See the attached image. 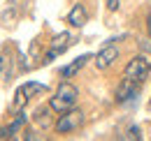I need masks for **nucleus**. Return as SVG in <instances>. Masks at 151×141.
I'll list each match as a JSON object with an SVG mask.
<instances>
[{
	"label": "nucleus",
	"instance_id": "2",
	"mask_svg": "<svg viewBox=\"0 0 151 141\" xmlns=\"http://www.w3.org/2000/svg\"><path fill=\"white\" fill-rule=\"evenodd\" d=\"M149 74H151V63L144 58V56L132 58L130 63H128V67H126V79H130V81L139 83V86L149 79Z\"/></svg>",
	"mask_w": 151,
	"mask_h": 141
},
{
	"label": "nucleus",
	"instance_id": "6",
	"mask_svg": "<svg viewBox=\"0 0 151 141\" xmlns=\"http://www.w3.org/2000/svg\"><path fill=\"white\" fill-rule=\"evenodd\" d=\"M137 88H139V83H135L130 79H123V83H121L119 90H116V102H119V104L132 102V100L137 97Z\"/></svg>",
	"mask_w": 151,
	"mask_h": 141
},
{
	"label": "nucleus",
	"instance_id": "10",
	"mask_svg": "<svg viewBox=\"0 0 151 141\" xmlns=\"http://www.w3.org/2000/svg\"><path fill=\"white\" fill-rule=\"evenodd\" d=\"M26 102H28V97H26V93L19 88V90H17V95H14V102H12V106H9V111H12V113H19V111H23Z\"/></svg>",
	"mask_w": 151,
	"mask_h": 141
},
{
	"label": "nucleus",
	"instance_id": "7",
	"mask_svg": "<svg viewBox=\"0 0 151 141\" xmlns=\"http://www.w3.org/2000/svg\"><path fill=\"white\" fill-rule=\"evenodd\" d=\"M86 19H88V14H86L84 5H79V2H77L75 7L70 9V14H68V23H72L75 28H81V26L86 23Z\"/></svg>",
	"mask_w": 151,
	"mask_h": 141
},
{
	"label": "nucleus",
	"instance_id": "11",
	"mask_svg": "<svg viewBox=\"0 0 151 141\" xmlns=\"http://www.w3.org/2000/svg\"><path fill=\"white\" fill-rule=\"evenodd\" d=\"M123 139H128V141H135V139H142V132H139V127L137 125H132L130 130H128V134L123 137Z\"/></svg>",
	"mask_w": 151,
	"mask_h": 141
},
{
	"label": "nucleus",
	"instance_id": "3",
	"mask_svg": "<svg viewBox=\"0 0 151 141\" xmlns=\"http://www.w3.org/2000/svg\"><path fill=\"white\" fill-rule=\"evenodd\" d=\"M84 125V111H77V109H68L63 111V116L58 118L56 123V132L58 134H68V132H75Z\"/></svg>",
	"mask_w": 151,
	"mask_h": 141
},
{
	"label": "nucleus",
	"instance_id": "15",
	"mask_svg": "<svg viewBox=\"0 0 151 141\" xmlns=\"http://www.w3.org/2000/svg\"><path fill=\"white\" fill-rule=\"evenodd\" d=\"M149 35H151V14H149Z\"/></svg>",
	"mask_w": 151,
	"mask_h": 141
},
{
	"label": "nucleus",
	"instance_id": "8",
	"mask_svg": "<svg viewBox=\"0 0 151 141\" xmlns=\"http://www.w3.org/2000/svg\"><path fill=\"white\" fill-rule=\"evenodd\" d=\"M91 58H93L91 53H84V56L75 58V60H72V63H70V65H68V67L63 70V76H65V79H72V76H75V74L81 70V67H84V65H86V63H88Z\"/></svg>",
	"mask_w": 151,
	"mask_h": 141
},
{
	"label": "nucleus",
	"instance_id": "14",
	"mask_svg": "<svg viewBox=\"0 0 151 141\" xmlns=\"http://www.w3.org/2000/svg\"><path fill=\"white\" fill-rule=\"evenodd\" d=\"M107 7H109V12H116L119 9V0H107Z\"/></svg>",
	"mask_w": 151,
	"mask_h": 141
},
{
	"label": "nucleus",
	"instance_id": "9",
	"mask_svg": "<svg viewBox=\"0 0 151 141\" xmlns=\"http://www.w3.org/2000/svg\"><path fill=\"white\" fill-rule=\"evenodd\" d=\"M21 90H23V93H26V97L30 100V97L40 95V93H44V90H47V86H42V83H35V81H28V83H23V86H21Z\"/></svg>",
	"mask_w": 151,
	"mask_h": 141
},
{
	"label": "nucleus",
	"instance_id": "12",
	"mask_svg": "<svg viewBox=\"0 0 151 141\" xmlns=\"http://www.w3.org/2000/svg\"><path fill=\"white\" fill-rule=\"evenodd\" d=\"M37 120L42 125H49V116H47V109H40L37 111Z\"/></svg>",
	"mask_w": 151,
	"mask_h": 141
},
{
	"label": "nucleus",
	"instance_id": "5",
	"mask_svg": "<svg viewBox=\"0 0 151 141\" xmlns=\"http://www.w3.org/2000/svg\"><path fill=\"white\" fill-rule=\"evenodd\" d=\"M119 58V49L112 46V44H107V46H102L98 56H95V67L98 70H107L109 65H114V60Z\"/></svg>",
	"mask_w": 151,
	"mask_h": 141
},
{
	"label": "nucleus",
	"instance_id": "1",
	"mask_svg": "<svg viewBox=\"0 0 151 141\" xmlns=\"http://www.w3.org/2000/svg\"><path fill=\"white\" fill-rule=\"evenodd\" d=\"M77 88L72 83H60L58 90L54 93V97L49 100V109L51 111H58V113H63V111H68V109H72L77 104Z\"/></svg>",
	"mask_w": 151,
	"mask_h": 141
},
{
	"label": "nucleus",
	"instance_id": "13",
	"mask_svg": "<svg viewBox=\"0 0 151 141\" xmlns=\"http://www.w3.org/2000/svg\"><path fill=\"white\" fill-rule=\"evenodd\" d=\"M137 44H139V46H142V49H144L147 53H151V44H149V39H139Z\"/></svg>",
	"mask_w": 151,
	"mask_h": 141
},
{
	"label": "nucleus",
	"instance_id": "4",
	"mask_svg": "<svg viewBox=\"0 0 151 141\" xmlns=\"http://www.w3.org/2000/svg\"><path fill=\"white\" fill-rule=\"evenodd\" d=\"M70 46H72V35H70V33H58V35L51 39V44H49V51L42 56V63H51L56 56L65 53Z\"/></svg>",
	"mask_w": 151,
	"mask_h": 141
}]
</instances>
